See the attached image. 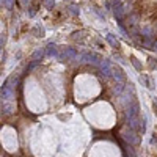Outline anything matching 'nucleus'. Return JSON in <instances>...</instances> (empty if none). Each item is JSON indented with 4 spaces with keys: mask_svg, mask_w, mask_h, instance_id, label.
I'll list each match as a JSON object with an SVG mask.
<instances>
[{
    "mask_svg": "<svg viewBox=\"0 0 157 157\" xmlns=\"http://www.w3.org/2000/svg\"><path fill=\"white\" fill-rule=\"evenodd\" d=\"M113 75H115V78L116 80H124V74H123V71L120 69V68H113Z\"/></svg>",
    "mask_w": 157,
    "mask_h": 157,
    "instance_id": "obj_1",
    "label": "nucleus"
},
{
    "mask_svg": "<svg viewBox=\"0 0 157 157\" xmlns=\"http://www.w3.org/2000/svg\"><path fill=\"white\" fill-rule=\"evenodd\" d=\"M105 39H107V41H109L113 47H118V41H116V39H115L112 35H107V36H105Z\"/></svg>",
    "mask_w": 157,
    "mask_h": 157,
    "instance_id": "obj_2",
    "label": "nucleus"
},
{
    "mask_svg": "<svg viewBox=\"0 0 157 157\" xmlns=\"http://www.w3.org/2000/svg\"><path fill=\"white\" fill-rule=\"evenodd\" d=\"M43 5L46 6V8H54V5H55V0H43Z\"/></svg>",
    "mask_w": 157,
    "mask_h": 157,
    "instance_id": "obj_3",
    "label": "nucleus"
},
{
    "mask_svg": "<svg viewBox=\"0 0 157 157\" xmlns=\"http://www.w3.org/2000/svg\"><path fill=\"white\" fill-rule=\"evenodd\" d=\"M69 13L74 14V16H77L78 14V6L77 5H69Z\"/></svg>",
    "mask_w": 157,
    "mask_h": 157,
    "instance_id": "obj_4",
    "label": "nucleus"
},
{
    "mask_svg": "<svg viewBox=\"0 0 157 157\" xmlns=\"http://www.w3.org/2000/svg\"><path fill=\"white\" fill-rule=\"evenodd\" d=\"M55 52H57L55 44H49V46H47V54H50V55H55Z\"/></svg>",
    "mask_w": 157,
    "mask_h": 157,
    "instance_id": "obj_5",
    "label": "nucleus"
},
{
    "mask_svg": "<svg viewBox=\"0 0 157 157\" xmlns=\"http://www.w3.org/2000/svg\"><path fill=\"white\" fill-rule=\"evenodd\" d=\"M130 61H132V64H134V66L137 68V71H141V64L137 61V58H135V57H132V58H130Z\"/></svg>",
    "mask_w": 157,
    "mask_h": 157,
    "instance_id": "obj_6",
    "label": "nucleus"
},
{
    "mask_svg": "<svg viewBox=\"0 0 157 157\" xmlns=\"http://www.w3.org/2000/svg\"><path fill=\"white\" fill-rule=\"evenodd\" d=\"M43 55H44V50H41V49H39V50H36L35 54H33V60H38L39 57H43Z\"/></svg>",
    "mask_w": 157,
    "mask_h": 157,
    "instance_id": "obj_7",
    "label": "nucleus"
},
{
    "mask_svg": "<svg viewBox=\"0 0 157 157\" xmlns=\"http://www.w3.org/2000/svg\"><path fill=\"white\" fill-rule=\"evenodd\" d=\"M3 3H5L6 8H11L13 6V0H3Z\"/></svg>",
    "mask_w": 157,
    "mask_h": 157,
    "instance_id": "obj_8",
    "label": "nucleus"
},
{
    "mask_svg": "<svg viewBox=\"0 0 157 157\" xmlns=\"http://www.w3.org/2000/svg\"><path fill=\"white\" fill-rule=\"evenodd\" d=\"M154 49H155V50H157V41H155V43H154Z\"/></svg>",
    "mask_w": 157,
    "mask_h": 157,
    "instance_id": "obj_9",
    "label": "nucleus"
}]
</instances>
